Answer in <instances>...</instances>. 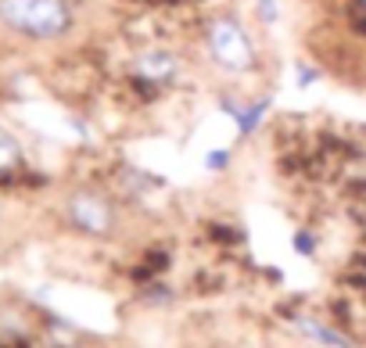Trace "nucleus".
Masks as SVG:
<instances>
[{
	"instance_id": "1",
	"label": "nucleus",
	"mask_w": 366,
	"mask_h": 348,
	"mask_svg": "<svg viewBox=\"0 0 366 348\" xmlns=\"http://www.w3.org/2000/svg\"><path fill=\"white\" fill-rule=\"evenodd\" d=\"M76 22L69 0H0V26L26 40H61Z\"/></svg>"
},
{
	"instance_id": "2",
	"label": "nucleus",
	"mask_w": 366,
	"mask_h": 348,
	"mask_svg": "<svg viewBox=\"0 0 366 348\" xmlns=\"http://www.w3.org/2000/svg\"><path fill=\"white\" fill-rule=\"evenodd\" d=\"M205 47H209V58L227 72H252L255 69V44L244 33V26L230 15H219L209 22Z\"/></svg>"
},
{
	"instance_id": "3",
	"label": "nucleus",
	"mask_w": 366,
	"mask_h": 348,
	"mask_svg": "<svg viewBox=\"0 0 366 348\" xmlns=\"http://www.w3.org/2000/svg\"><path fill=\"white\" fill-rule=\"evenodd\" d=\"M65 216H69V223H72L79 234H86V237H108V234L115 230V209H112V202H108L104 194H97V191H76V194L69 198V205H65Z\"/></svg>"
},
{
	"instance_id": "4",
	"label": "nucleus",
	"mask_w": 366,
	"mask_h": 348,
	"mask_svg": "<svg viewBox=\"0 0 366 348\" xmlns=\"http://www.w3.org/2000/svg\"><path fill=\"white\" fill-rule=\"evenodd\" d=\"M133 72H137V79H144V83H151V86H162V83H172V79L179 76V58L169 54V51L151 47V51H144V54L133 61Z\"/></svg>"
},
{
	"instance_id": "5",
	"label": "nucleus",
	"mask_w": 366,
	"mask_h": 348,
	"mask_svg": "<svg viewBox=\"0 0 366 348\" xmlns=\"http://www.w3.org/2000/svg\"><path fill=\"white\" fill-rule=\"evenodd\" d=\"M291 327H295L302 337H309L312 344H320V348H355V341H352L345 330H337V327H330V323H323V319L295 316V319H291Z\"/></svg>"
},
{
	"instance_id": "6",
	"label": "nucleus",
	"mask_w": 366,
	"mask_h": 348,
	"mask_svg": "<svg viewBox=\"0 0 366 348\" xmlns=\"http://www.w3.org/2000/svg\"><path fill=\"white\" fill-rule=\"evenodd\" d=\"M219 108L234 119V126H237V133L241 136H252L255 129H259V122H262V115H266V108H269V101L262 97V101H252V104H241V101H230V97H219Z\"/></svg>"
},
{
	"instance_id": "7",
	"label": "nucleus",
	"mask_w": 366,
	"mask_h": 348,
	"mask_svg": "<svg viewBox=\"0 0 366 348\" xmlns=\"http://www.w3.org/2000/svg\"><path fill=\"white\" fill-rule=\"evenodd\" d=\"M15 165H22V144L8 129H0V172H11Z\"/></svg>"
},
{
	"instance_id": "8",
	"label": "nucleus",
	"mask_w": 366,
	"mask_h": 348,
	"mask_svg": "<svg viewBox=\"0 0 366 348\" xmlns=\"http://www.w3.org/2000/svg\"><path fill=\"white\" fill-rule=\"evenodd\" d=\"M291 248H295V255H302V259H316L320 241H316L312 230H295V234H291Z\"/></svg>"
},
{
	"instance_id": "9",
	"label": "nucleus",
	"mask_w": 366,
	"mask_h": 348,
	"mask_svg": "<svg viewBox=\"0 0 366 348\" xmlns=\"http://www.w3.org/2000/svg\"><path fill=\"white\" fill-rule=\"evenodd\" d=\"M230 161H234V154H230L227 147H216V151H209V154L202 158V165H205L209 172H223Z\"/></svg>"
},
{
	"instance_id": "10",
	"label": "nucleus",
	"mask_w": 366,
	"mask_h": 348,
	"mask_svg": "<svg viewBox=\"0 0 366 348\" xmlns=\"http://www.w3.org/2000/svg\"><path fill=\"white\" fill-rule=\"evenodd\" d=\"M255 8H259V19H262L266 26L277 22V4H273V0H255Z\"/></svg>"
},
{
	"instance_id": "11",
	"label": "nucleus",
	"mask_w": 366,
	"mask_h": 348,
	"mask_svg": "<svg viewBox=\"0 0 366 348\" xmlns=\"http://www.w3.org/2000/svg\"><path fill=\"white\" fill-rule=\"evenodd\" d=\"M312 83H320V69H312V65H298V86H312Z\"/></svg>"
},
{
	"instance_id": "12",
	"label": "nucleus",
	"mask_w": 366,
	"mask_h": 348,
	"mask_svg": "<svg viewBox=\"0 0 366 348\" xmlns=\"http://www.w3.org/2000/svg\"><path fill=\"white\" fill-rule=\"evenodd\" d=\"M169 298H172L169 287H151V291H144V302H151V305H165Z\"/></svg>"
}]
</instances>
